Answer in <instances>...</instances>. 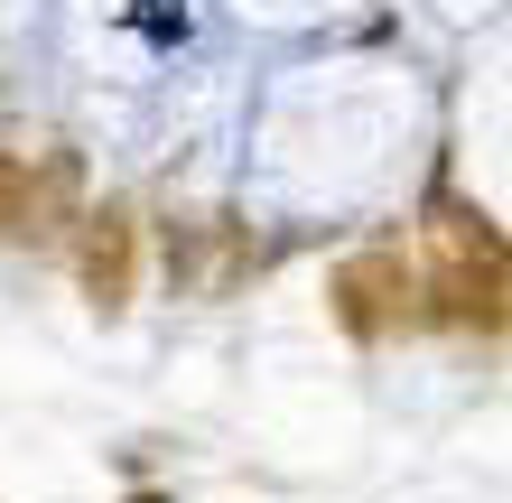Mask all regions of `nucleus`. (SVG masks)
Here are the masks:
<instances>
[{"label": "nucleus", "instance_id": "nucleus-3", "mask_svg": "<svg viewBox=\"0 0 512 503\" xmlns=\"http://www.w3.org/2000/svg\"><path fill=\"white\" fill-rule=\"evenodd\" d=\"M75 280H84V299H94L103 317L131 308V280H140V224H131V205H94V215L75 224Z\"/></svg>", "mask_w": 512, "mask_h": 503}, {"label": "nucleus", "instance_id": "nucleus-5", "mask_svg": "<svg viewBox=\"0 0 512 503\" xmlns=\"http://www.w3.org/2000/svg\"><path fill=\"white\" fill-rule=\"evenodd\" d=\"M131 503H168V494H159V485H140V494H131Z\"/></svg>", "mask_w": 512, "mask_h": 503}, {"label": "nucleus", "instance_id": "nucleus-2", "mask_svg": "<svg viewBox=\"0 0 512 503\" xmlns=\"http://www.w3.org/2000/svg\"><path fill=\"white\" fill-rule=\"evenodd\" d=\"M326 308H336V327L345 336H364V345H382V336H410L419 317V271H410V252H354V261H336L326 271Z\"/></svg>", "mask_w": 512, "mask_h": 503}, {"label": "nucleus", "instance_id": "nucleus-4", "mask_svg": "<svg viewBox=\"0 0 512 503\" xmlns=\"http://www.w3.org/2000/svg\"><path fill=\"white\" fill-rule=\"evenodd\" d=\"M66 159H38V168H28V150H0V233H47V196L56 187H66Z\"/></svg>", "mask_w": 512, "mask_h": 503}, {"label": "nucleus", "instance_id": "nucleus-1", "mask_svg": "<svg viewBox=\"0 0 512 503\" xmlns=\"http://www.w3.org/2000/svg\"><path fill=\"white\" fill-rule=\"evenodd\" d=\"M410 271H419V308L429 317H447V327H466V336H503V233L485 215L438 205L429 261H410Z\"/></svg>", "mask_w": 512, "mask_h": 503}]
</instances>
